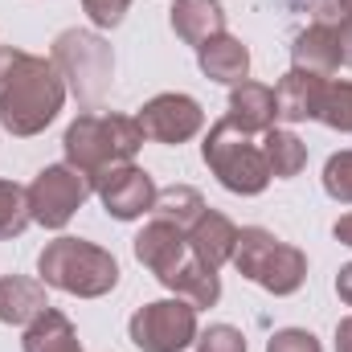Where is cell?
<instances>
[{
	"label": "cell",
	"mask_w": 352,
	"mask_h": 352,
	"mask_svg": "<svg viewBox=\"0 0 352 352\" xmlns=\"http://www.w3.org/2000/svg\"><path fill=\"white\" fill-rule=\"evenodd\" d=\"M66 78L50 58L0 45V127L8 135H41L66 107Z\"/></svg>",
	"instance_id": "1"
},
{
	"label": "cell",
	"mask_w": 352,
	"mask_h": 352,
	"mask_svg": "<svg viewBox=\"0 0 352 352\" xmlns=\"http://www.w3.org/2000/svg\"><path fill=\"white\" fill-rule=\"evenodd\" d=\"M140 148H144V131H140V123L131 115H98V111H87L62 135L66 164L87 176H98V173H107V168H115V164H131Z\"/></svg>",
	"instance_id": "2"
},
{
	"label": "cell",
	"mask_w": 352,
	"mask_h": 352,
	"mask_svg": "<svg viewBox=\"0 0 352 352\" xmlns=\"http://www.w3.org/2000/svg\"><path fill=\"white\" fill-rule=\"evenodd\" d=\"M37 274L45 287L78 295V299H102L119 287V263L111 250L94 246L87 238H54L45 242Z\"/></svg>",
	"instance_id": "3"
},
{
	"label": "cell",
	"mask_w": 352,
	"mask_h": 352,
	"mask_svg": "<svg viewBox=\"0 0 352 352\" xmlns=\"http://www.w3.org/2000/svg\"><path fill=\"white\" fill-rule=\"evenodd\" d=\"M201 160H205L209 173L221 180V188H230L238 197H258L270 184V168H266L258 135L242 131L230 115L209 127V135L201 144Z\"/></svg>",
	"instance_id": "4"
},
{
	"label": "cell",
	"mask_w": 352,
	"mask_h": 352,
	"mask_svg": "<svg viewBox=\"0 0 352 352\" xmlns=\"http://www.w3.org/2000/svg\"><path fill=\"white\" fill-rule=\"evenodd\" d=\"M234 270L250 283H258L270 295H295L307 278V254L283 238H274L263 226H246L238 230V246H234Z\"/></svg>",
	"instance_id": "5"
},
{
	"label": "cell",
	"mask_w": 352,
	"mask_h": 352,
	"mask_svg": "<svg viewBox=\"0 0 352 352\" xmlns=\"http://www.w3.org/2000/svg\"><path fill=\"white\" fill-rule=\"evenodd\" d=\"M50 62L58 66V74L66 78V90L82 102L94 107L115 78V54L107 45L102 33L94 29H66L54 37V50H50Z\"/></svg>",
	"instance_id": "6"
},
{
	"label": "cell",
	"mask_w": 352,
	"mask_h": 352,
	"mask_svg": "<svg viewBox=\"0 0 352 352\" xmlns=\"http://www.w3.org/2000/svg\"><path fill=\"white\" fill-rule=\"evenodd\" d=\"M197 307L180 295L144 303L127 324V336L140 352H184L197 344Z\"/></svg>",
	"instance_id": "7"
},
{
	"label": "cell",
	"mask_w": 352,
	"mask_h": 352,
	"mask_svg": "<svg viewBox=\"0 0 352 352\" xmlns=\"http://www.w3.org/2000/svg\"><path fill=\"white\" fill-rule=\"evenodd\" d=\"M90 176L70 168V164H45L29 184V213L41 230H66L70 217L87 205Z\"/></svg>",
	"instance_id": "8"
},
{
	"label": "cell",
	"mask_w": 352,
	"mask_h": 352,
	"mask_svg": "<svg viewBox=\"0 0 352 352\" xmlns=\"http://www.w3.org/2000/svg\"><path fill=\"white\" fill-rule=\"evenodd\" d=\"M90 188L98 192L102 209H107L115 221H135V217L152 213L156 192H160L156 180L144 173L135 160H131V164H115V168H107V173L90 176Z\"/></svg>",
	"instance_id": "9"
},
{
	"label": "cell",
	"mask_w": 352,
	"mask_h": 352,
	"mask_svg": "<svg viewBox=\"0 0 352 352\" xmlns=\"http://www.w3.org/2000/svg\"><path fill=\"white\" fill-rule=\"evenodd\" d=\"M144 140L152 144H188L201 127H205V111L192 94H180V90H168V94H156L140 107L135 115Z\"/></svg>",
	"instance_id": "10"
},
{
	"label": "cell",
	"mask_w": 352,
	"mask_h": 352,
	"mask_svg": "<svg viewBox=\"0 0 352 352\" xmlns=\"http://www.w3.org/2000/svg\"><path fill=\"white\" fill-rule=\"evenodd\" d=\"M131 250H135V258L148 266L164 287H173L176 278H180V270L197 258L192 246H188V234H184L180 226H173V221H160V217H152V221L135 234Z\"/></svg>",
	"instance_id": "11"
},
{
	"label": "cell",
	"mask_w": 352,
	"mask_h": 352,
	"mask_svg": "<svg viewBox=\"0 0 352 352\" xmlns=\"http://www.w3.org/2000/svg\"><path fill=\"white\" fill-rule=\"evenodd\" d=\"M291 70L320 74V78H332L340 70V45H336L332 25L311 21L307 29L295 33V41H291Z\"/></svg>",
	"instance_id": "12"
},
{
	"label": "cell",
	"mask_w": 352,
	"mask_h": 352,
	"mask_svg": "<svg viewBox=\"0 0 352 352\" xmlns=\"http://www.w3.org/2000/svg\"><path fill=\"white\" fill-rule=\"evenodd\" d=\"M328 78L320 74H303V70H287L274 87V115L278 123H303L320 115V98H324Z\"/></svg>",
	"instance_id": "13"
},
{
	"label": "cell",
	"mask_w": 352,
	"mask_h": 352,
	"mask_svg": "<svg viewBox=\"0 0 352 352\" xmlns=\"http://www.w3.org/2000/svg\"><path fill=\"white\" fill-rule=\"evenodd\" d=\"M188 246H192V254L201 258V263H209L213 270H221V266L234 258V246H238V226L226 217V213H217V209H205L188 230Z\"/></svg>",
	"instance_id": "14"
},
{
	"label": "cell",
	"mask_w": 352,
	"mask_h": 352,
	"mask_svg": "<svg viewBox=\"0 0 352 352\" xmlns=\"http://www.w3.org/2000/svg\"><path fill=\"white\" fill-rule=\"evenodd\" d=\"M50 307L45 283L29 274H0V324L8 328H29L41 311Z\"/></svg>",
	"instance_id": "15"
},
{
	"label": "cell",
	"mask_w": 352,
	"mask_h": 352,
	"mask_svg": "<svg viewBox=\"0 0 352 352\" xmlns=\"http://www.w3.org/2000/svg\"><path fill=\"white\" fill-rule=\"evenodd\" d=\"M168 25L184 45L201 50L209 37L226 33V8H221V0H173Z\"/></svg>",
	"instance_id": "16"
},
{
	"label": "cell",
	"mask_w": 352,
	"mask_h": 352,
	"mask_svg": "<svg viewBox=\"0 0 352 352\" xmlns=\"http://www.w3.org/2000/svg\"><path fill=\"white\" fill-rule=\"evenodd\" d=\"M197 66H201L205 78H213V82H221V87H238V82L250 78V50H246L238 37L221 33V37H209V41L197 50Z\"/></svg>",
	"instance_id": "17"
},
{
	"label": "cell",
	"mask_w": 352,
	"mask_h": 352,
	"mask_svg": "<svg viewBox=\"0 0 352 352\" xmlns=\"http://www.w3.org/2000/svg\"><path fill=\"white\" fill-rule=\"evenodd\" d=\"M230 119H234L242 131L263 135L266 127L278 123V115H274V90L263 87V82H254V78L238 82V87L230 90Z\"/></svg>",
	"instance_id": "18"
},
{
	"label": "cell",
	"mask_w": 352,
	"mask_h": 352,
	"mask_svg": "<svg viewBox=\"0 0 352 352\" xmlns=\"http://www.w3.org/2000/svg\"><path fill=\"white\" fill-rule=\"evenodd\" d=\"M21 349L25 352H82V340H78V328L70 324L66 311L45 307V311L25 328Z\"/></svg>",
	"instance_id": "19"
},
{
	"label": "cell",
	"mask_w": 352,
	"mask_h": 352,
	"mask_svg": "<svg viewBox=\"0 0 352 352\" xmlns=\"http://www.w3.org/2000/svg\"><path fill=\"white\" fill-rule=\"evenodd\" d=\"M263 144V156H266V168H270V180H291L307 168V144L287 131V127H266L258 135Z\"/></svg>",
	"instance_id": "20"
},
{
	"label": "cell",
	"mask_w": 352,
	"mask_h": 352,
	"mask_svg": "<svg viewBox=\"0 0 352 352\" xmlns=\"http://www.w3.org/2000/svg\"><path fill=\"white\" fill-rule=\"evenodd\" d=\"M205 209H209V205H205V197H201L192 184H168V188H160V192H156V205H152V213H156L160 221H173L180 230H188Z\"/></svg>",
	"instance_id": "21"
},
{
	"label": "cell",
	"mask_w": 352,
	"mask_h": 352,
	"mask_svg": "<svg viewBox=\"0 0 352 352\" xmlns=\"http://www.w3.org/2000/svg\"><path fill=\"white\" fill-rule=\"evenodd\" d=\"M33 213H29V188H21L16 180L0 176V242H12L29 230Z\"/></svg>",
	"instance_id": "22"
},
{
	"label": "cell",
	"mask_w": 352,
	"mask_h": 352,
	"mask_svg": "<svg viewBox=\"0 0 352 352\" xmlns=\"http://www.w3.org/2000/svg\"><path fill=\"white\" fill-rule=\"evenodd\" d=\"M316 119H320L324 127H332V131L352 135V82H332V78H328Z\"/></svg>",
	"instance_id": "23"
},
{
	"label": "cell",
	"mask_w": 352,
	"mask_h": 352,
	"mask_svg": "<svg viewBox=\"0 0 352 352\" xmlns=\"http://www.w3.org/2000/svg\"><path fill=\"white\" fill-rule=\"evenodd\" d=\"M324 192L340 205H352V148L349 152H332L324 164Z\"/></svg>",
	"instance_id": "24"
},
{
	"label": "cell",
	"mask_w": 352,
	"mask_h": 352,
	"mask_svg": "<svg viewBox=\"0 0 352 352\" xmlns=\"http://www.w3.org/2000/svg\"><path fill=\"white\" fill-rule=\"evenodd\" d=\"M197 352H246V336L234 324H209L205 332H197Z\"/></svg>",
	"instance_id": "25"
},
{
	"label": "cell",
	"mask_w": 352,
	"mask_h": 352,
	"mask_svg": "<svg viewBox=\"0 0 352 352\" xmlns=\"http://www.w3.org/2000/svg\"><path fill=\"white\" fill-rule=\"evenodd\" d=\"M127 8H131V0H82V12L90 16L94 29H119Z\"/></svg>",
	"instance_id": "26"
},
{
	"label": "cell",
	"mask_w": 352,
	"mask_h": 352,
	"mask_svg": "<svg viewBox=\"0 0 352 352\" xmlns=\"http://www.w3.org/2000/svg\"><path fill=\"white\" fill-rule=\"evenodd\" d=\"M266 352H324V349H320V340L307 328H278L266 340Z\"/></svg>",
	"instance_id": "27"
},
{
	"label": "cell",
	"mask_w": 352,
	"mask_h": 352,
	"mask_svg": "<svg viewBox=\"0 0 352 352\" xmlns=\"http://www.w3.org/2000/svg\"><path fill=\"white\" fill-rule=\"evenodd\" d=\"M332 33H336V45H340V66L352 70V12H344V16L332 25Z\"/></svg>",
	"instance_id": "28"
},
{
	"label": "cell",
	"mask_w": 352,
	"mask_h": 352,
	"mask_svg": "<svg viewBox=\"0 0 352 352\" xmlns=\"http://www.w3.org/2000/svg\"><path fill=\"white\" fill-rule=\"evenodd\" d=\"M336 295H340V303H349L352 307V263L340 266V274H336Z\"/></svg>",
	"instance_id": "29"
},
{
	"label": "cell",
	"mask_w": 352,
	"mask_h": 352,
	"mask_svg": "<svg viewBox=\"0 0 352 352\" xmlns=\"http://www.w3.org/2000/svg\"><path fill=\"white\" fill-rule=\"evenodd\" d=\"M336 352H352V316L336 324Z\"/></svg>",
	"instance_id": "30"
},
{
	"label": "cell",
	"mask_w": 352,
	"mask_h": 352,
	"mask_svg": "<svg viewBox=\"0 0 352 352\" xmlns=\"http://www.w3.org/2000/svg\"><path fill=\"white\" fill-rule=\"evenodd\" d=\"M332 234H336V242H340V246H352V213H344V217L332 226Z\"/></svg>",
	"instance_id": "31"
},
{
	"label": "cell",
	"mask_w": 352,
	"mask_h": 352,
	"mask_svg": "<svg viewBox=\"0 0 352 352\" xmlns=\"http://www.w3.org/2000/svg\"><path fill=\"white\" fill-rule=\"evenodd\" d=\"M340 8H344V12H352V0H340Z\"/></svg>",
	"instance_id": "32"
}]
</instances>
